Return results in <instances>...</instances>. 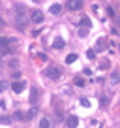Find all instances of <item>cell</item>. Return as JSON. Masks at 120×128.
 Returning <instances> with one entry per match:
<instances>
[{
    "label": "cell",
    "mask_w": 120,
    "mask_h": 128,
    "mask_svg": "<svg viewBox=\"0 0 120 128\" xmlns=\"http://www.w3.org/2000/svg\"><path fill=\"white\" fill-rule=\"evenodd\" d=\"M17 10H19V13H15V24L19 30H26V24H28V15L24 13V8L21 4L15 6Z\"/></svg>",
    "instance_id": "1"
},
{
    "label": "cell",
    "mask_w": 120,
    "mask_h": 128,
    "mask_svg": "<svg viewBox=\"0 0 120 128\" xmlns=\"http://www.w3.org/2000/svg\"><path fill=\"white\" fill-rule=\"evenodd\" d=\"M43 74L49 77V79H60V76H62V72H60V70L56 68V66H49V68L45 70Z\"/></svg>",
    "instance_id": "2"
},
{
    "label": "cell",
    "mask_w": 120,
    "mask_h": 128,
    "mask_svg": "<svg viewBox=\"0 0 120 128\" xmlns=\"http://www.w3.org/2000/svg\"><path fill=\"white\" fill-rule=\"evenodd\" d=\"M68 10L69 12H79L81 8H83V0H68Z\"/></svg>",
    "instance_id": "3"
},
{
    "label": "cell",
    "mask_w": 120,
    "mask_h": 128,
    "mask_svg": "<svg viewBox=\"0 0 120 128\" xmlns=\"http://www.w3.org/2000/svg\"><path fill=\"white\" fill-rule=\"evenodd\" d=\"M30 21H32L34 24L43 23V13H41V12H38V10H36V12H32V13H30Z\"/></svg>",
    "instance_id": "4"
},
{
    "label": "cell",
    "mask_w": 120,
    "mask_h": 128,
    "mask_svg": "<svg viewBox=\"0 0 120 128\" xmlns=\"http://www.w3.org/2000/svg\"><path fill=\"white\" fill-rule=\"evenodd\" d=\"M11 88H13V92H17V94H21V92L26 88V83L24 81H15V83L11 85Z\"/></svg>",
    "instance_id": "5"
},
{
    "label": "cell",
    "mask_w": 120,
    "mask_h": 128,
    "mask_svg": "<svg viewBox=\"0 0 120 128\" xmlns=\"http://www.w3.org/2000/svg\"><path fill=\"white\" fill-rule=\"evenodd\" d=\"M38 98H40V90L30 88V104H38Z\"/></svg>",
    "instance_id": "6"
},
{
    "label": "cell",
    "mask_w": 120,
    "mask_h": 128,
    "mask_svg": "<svg viewBox=\"0 0 120 128\" xmlns=\"http://www.w3.org/2000/svg\"><path fill=\"white\" fill-rule=\"evenodd\" d=\"M77 124H79V117L77 115L68 117V128H77Z\"/></svg>",
    "instance_id": "7"
},
{
    "label": "cell",
    "mask_w": 120,
    "mask_h": 128,
    "mask_svg": "<svg viewBox=\"0 0 120 128\" xmlns=\"http://www.w3.org/2000/svg\"><path fill=\"white\" fill-rule=\"evenodd\" d=\"M64 40H62V38H55V42H53V47L55 49H64Z\"/></svg>",
    "instance_id": "8"
},
{
    "label": "cell",
    "mask_w": 120,
    "mask_h": 128,
    "mask_svg": "<svg viewBox=\"0 0 120 128\" xmlns=\"http://www.w3.org/2000/svg\"><path fill=\"white\" fill-rule=\"evenodd\" d=\"M49 12H51L53 15H60V12H62V6H60V4H53L51 8H49Z\"/></svg>",
    "instance_id": "9"
},
{
    "label": "cell",
    "mask_w": 120,
    "mask_h": 128,
    "mask_svg": "<svg viewBox=\"0 0 120 128\" xmlns=\"http://www.w3.org/2000/svg\"><path fill=\"white\" fill-rule=\"evenodd\" d=\"M77 58H79V56H77V53H69V55L66 56V64H73Z\"/></svg>",
    "instance_id": "10"
},
{
    "label": "cell",
    "mask_w": 120,
    "mask_h": 128,
    "mask_svg": "<svg viewBox=\"0 0 120 128\" xmlns=\"http://www.w3.org/2000/svg\"><path fill=\"white\" fill-rule=\"evenodd\" d=\"M81 26H84V28H90V26H92V21L88 19V17H83V19H81Z\"/></svg>",
    "instance_id": "11"
},
{
    "label": "cell",
    "mask_w": 120,
    "mask_h": 128,
    "mask_svg": "<svg viewBox=\"0 0 120 128\" xmlns=\"http://www.w3.org/2000/svg\"><path fill=\"white\" fill-rule=\"evenodd\" d=\"M36 113H38V109H36V108H32L28 113H24V119H28V120H30L32 117H36Z\"/></svg>",
    "instance_id": "12"
},
{
    "label": "cell",
    "mask_w": 120,
    "mask_h": 128,
    "mask_svg": "<svg viewBox=\"0 0 120 128\" xmlns=\"http://www.w3.org/2000/svg\"><path fill=\"white\" fill-rule=\"evenodd\" d=\"M103 49H105V42L103 40H100V42H98V45H96V47H94V51H103Z\"/></svg>",
    "instance_id": "13"
},
{
    "label": "cell",
    "mask_w": 120,
    "mask_h": 128,
    "mask_svg": "<svg viewBox=\"0 0 120 128\" xmlns=\"http://www.w3.org/2000/svg\"><path fill=\"white\" fill-rule=\"evenodd\" d=\"M40 128H51L49 119H41V120H40Z\"/></svg>",
    "instance_id": "14"
},
{
    "label": "cell",
    "mask_w": 120,
    "mask_h": 128,
    "mask_svg": "<svg viewBox=\"0 0 120 128\" xmlns=\"http://www.w3.org/2000/svg\"><path fill=\"white\" fill-rule=\"evenodd\" d=\"M8 44H9L8 38H0V49H2V47H8Z\"/></svg>",
    "instance_id": "15"
},
{
    "label": "cell",
    "mask_w": 120,
    "mask_h": 128,
    "mask_svg": "<svg viewBox=\"0 0 120 128\" xmlns=\"http://www.w3.org/2000/svg\"><path fill=\"white\" fill-rule=\"evenodd\" d=\"M109 66H111V62H109V60H101V62H100V68H101V70H103V68L107 70Z\"/></svg>",
    "instance_id": "16"
},
{
    "label": "cell",
    "mask_w": 120,
    "mask_h": 128,
    "mask_svg": "<svg viewBox=\"0 0 120 128\" xmlns=\"http://www.w3.org/2000/svg\"><path fill=\"white\" fill-rule=\"evenodd\" d=\"M8 87H9V85L6 83V81H0V92H4V90H8Z\"/></svg>",
    "instance_id": "17"
},
{
    "label": "cell",
    "mask_w": 120,
    "mask_h": 128,
    "mask_svg": "<svg viewBox=\"0 0 120 128\" xmlns=\"http://www.w3.org/2000/svg\"><path fill=\"white\" fill-rule=\"evenodd\" d=\"M0 122H4V124H9V122H11V117H0Z\"/></svg>",
    "instance_id": "18"
},
{
    "label": "cell",
    "mask_w": 120,
    "mask_h": 128,
    "mask_svg": "<svg viewBox=\"0 0 120 128\" xmlns=\"http://www.w3.org/2000/svg\"><path fill=\"white\" fill-rule=\"evenodd\" d=\"M86 56H88V58H94V56H96V51H94V49H88V51H86Z\"/></svg>",
    "instance_id": "19"
},
{
    "label": "cell",
    "mask_w": 120,
    "mask_h": 128,
    "mask_svg": "<svg viewBox=\"0 0 120 128\" xmlns=\"http://www.w3.org/2000/svg\"><path fill=\"white\" fill-rule=\"evenodd\" d=\"M107 102H109V98H107V96H101V100H100L101 108H105V106H107Z\"/></svg>",
    "instance_id": "20"
},
{
    "label": "cell",
    "mask_w": 120,
    "mask_h": 128,
    "mask_svg": "<svg viewBox=\"0 0 120 128\" xmlns=\"http://www.w3.org/2000/svg\"><path fill=\"white\" fill-rule=\"evenodd\" d=\"M81 104H83L84 108H88V106H90V100H88V98H84V96H83V98H81Z\"/></svg>",
    "instance_id": "21"
},
{
    "label": "cell",
    "mask_w": 120,
    "mask_h": 128,
    "mask_svg": "<svg viewBox=\"0 0 120 128\" xmlns=\"http://www.w3.org/2000/svg\"><path fill=\"white\" fill-rule=\"evenodd\" d=\"M15 117H17L19 120H26V119H24V113H23V111H17V113H15Z\"/></svg>",
    "instance_id": "22"
},
{
    "label": "cell",
    "mask_w": 120,
    "mask_h": 128,
    "mask_svg": "<svg viewBox=\"0 0 120 128\" xmlns=\"http://www.w3.org/2000/svg\"><path fill=\"white\" fill-rule=\"evenodd\" d=\"M75 85H77V87H84V81L81 79V77H77V79H75Z\"/></svg>",
    "instance_id": "23"
},
{
    "label": "cell",
    "mask_w": 120,
    "mask_h": 128,
    "mask_svg": "<svg viewBox=\"0 0 120 128\" xmlns=\"http://www.w3.org/2000/svg\"><path fill=\"white\" fill-rule=\"evenodd\" d=\"M86 34H88V30H86V28H81V30H79V36H81V38H84Z\"/></svg>",
    "instance_id": "24"
},
{
    "label": "cell",
    "mask_w": 120,
    "mask_h": 128,
    "mask_svg": "<svg viewBox=\"0 0 120 128\" xmlns=\"http://www.w3.org/2000/svg\"><path fill=\"white\" fill-rule=\"evenodd\" d=\"M111 79H113V83H116V81H118V74H113Z\"/></svg>",
    "instance_id": "25"
},
{
    "label": "cell",
    "mask_w": 120,
    "mask_h": 128,
    "mask_svg": "<svg viewBox=\"0 0 120 128\" xmlns=\"http://www.w3.org/2000/svg\"><path fill=\"white\" fill-rule=\"evenodd\" d=\"M21 77V72H13V79H19Z\"/></svg>",
    "instance_id": "26"
},
{
    "label": "cell",
    "mask_w": 120,
    "mask_h": 128,
    "mask_svg": "<svg viewBox=\"0 0 120 128\" xmlns=\"http://www.w3.org/2000/svg\"><path fill=\"white\" fill-rule=\"evenodd\" d=\"M107 13H109V15L113 17V15H115V10H113V8H107Z\"/></svg>",
    "instance_id": "27"
},
{
    "label": "cell",
    "mask_w": 120,
    "mask_h": 128,
    "mask_svg": "<svg viewBox=\"0 0 120 128\" xmlns=\"http://www.w3.org/2000/svg\"><path fill=\"white\" fill-rule=\"evenodd\" d=\"M2 24H4V19H2V17H0V26H2Z\"/></svg>",
    "instance_id": "28"
},
{
    "label": "cell",
    "mask_w": 120,
    "mask_h": 128,
    "mask_svg": "<svg viewBox=\"0 0 120 128\" xmlns=\"http://www.w3.org/2000/svg\"><path fill=\"white\" fill-rule=\"evenodd\" d=\"M0 64H2V60H0Z\"/></svg>",
    "instance_id": "29"
}]
</instances>
